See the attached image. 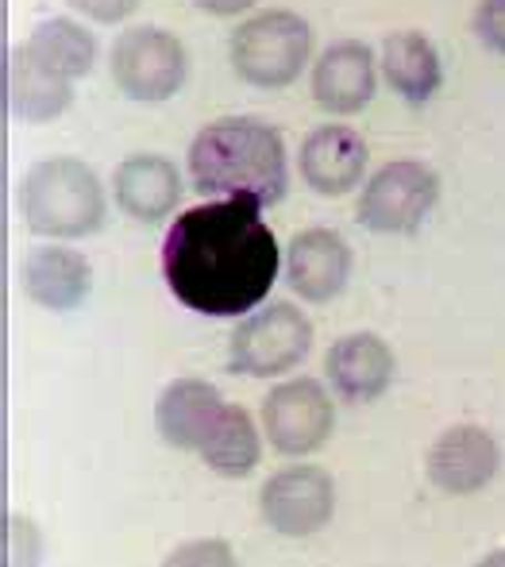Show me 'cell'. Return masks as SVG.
I'll return each mask as SVG.
<instances>
[{
    "mask_svg": "<svg viewBox=\"0 0 505 567\" xmlns=\"http://www.w3.org/2000/svg\"><path fill=\"white\" fill-rule=\"evenodd\" d=\"M379 66H382L387 85L405 101V105H429V101L440 93V82H444V66H440L436 43L416 28L390 31V35L382 39Z\"/></svg>",
    "mask_w": 505,
    "mask_h": 567,
    "instance_id": "d6986e66",
    "label": "cell"
},
{
    "mask_svg": "<svg viewBox=\"0 0 505 567\" xmlns=\"http://www.w3.org/2000/svg\"><path fill=\"white\" fill-rule=\"evenodd\" d=\"M262 455V433L255 429V417L244 405H224L220 421L213 425V433L202 444V460L213 475L220 478H244L255 471Z\"/></svg>",
    "mask_w": 505,
    "mask_h": 567,
    "instance_id": "ffe728a7",
    "label": "cell"
},
{
    "mask_svg": "<svg viewBox=\"0 0 505 567\" xmlns=\"http://www.w3.org/2000/svg\"><path fill=\"white\" fill-rule=\"evenodd\" d=\"M312 101L332 116H355L371 105L379 90V62L374 51L359 39H340L324 47L312 62L309 78Z\"/></svg>",
    "mask_w": 505,
    "mask_h": 567,
    "instance_id": "30bf717a",
    "label": "cell"
},
{
    "mask_svg": "<svg viewBox=\"0 0 505 567\" xmlns=\"http://www.w3.org/2000/svg\"><path fill=\"white\" fill-rule=\"evenodd\" d=\"M4 105L23 124H51L74 105V82L47 66L28 43H16L4 59Z\"/></svg>",
    "mask_w": 505,
    "mask_h": 567,
    "instance_id": "5bb4252c",
    "label": "cell"
},
{
    "mask_svg": "<svg viewBox=\"0 0 505 567\" xmlns=\"http://www.w3.org/2000/svg\"><path fill=\"white\" fill-rule=\"evenodd\" d=\"M429 483L444 494H478L494 483L502 471V449L486 429L478 425H452L432 441L424 455Z\"/></svg>",
    "mask_w": 505,
    "mask_h": 567,
    "instance_id": "8fae6325",
    "label": "cell"
},
{
    "mask_svg": "<svg viewBox=\"0 0 505 567\" xmlns=\"http://www.w3.org/2000/svg\"><path fill=\"white\" fill-rule=\"evenodd\" d=\"M189 182L205 197H255L267 209L290 189L286 140L259 116H224L189 143Z\"/></svg>",
    "mask_w": 505,
    "mask_h": 567,
    "instance_id": "7a4b0ae2",
    "label": "cell"
},
{
    "mask_svg": "<svg viewBox=\"0 0 505 567\" xmlns=\"http://www.w3.org/2000/svg\"><path fill=\"white\" fill-rule=\"evenodd\" d=\"M20 286L39 309L51 313H70L78 309L93 290V267L78 247L66 244H47L23 259L20 267Z\"/></svg>",
    "mask_w": 505,
    "mask_h": 567,
    "instance_id": "e0dca14e",
    "label": "cell"
},
{
    "mask_svg": "<svg viewBox=\"0 0 505 567\" xmlns=\"http://www.w3.org/2000/svg\"><path fill=\"white\" fill-rule=\"evenodd\" d=\"M332 425L336 405L317 379H286L262 398V436L282 455H312L324 449Z\"/></svg>",
    "mask_w": 505,
    "mask_h": 567,
    "instance_id": "ba28073f",
    "label": "cell"
},
{
    "mask_svg": "<svg viewBox=\"0 0 505 567\" xmlns=\"http://www.w3.org/2000/svg\"><path fill=\"white\" fill-rule=\"evenodd\" d=\"M475 567H505V548H498V553H491V556H483Z\"/></svg>",
    "mask_w": 505,
    "mask_h": 567,
    "instance_id": "4316f807",
    "label": "cell"
},
{
    "mask_svg": "<svg viewBox=\"0 0 505 567\" xmlns=\"http://www.w3.org/2000/svg\"><path fill=\"white\" fill-rule=\"evenodd\" d=\"M66 4L93 23H124L140 8V0H66Z\"/></svg>",
    "mask_w": 505,
    "mask_h": 567,
    "instance_id": "d4e9b609",
    "label": "cell"
},
{
    "mask_svg": "<svg viewBox=\"0 0 505 567\" xmlns=\"http://www.w3.org/2000/svg\"><path fill=\"white\" fill-rule=\"evenodd\" d=\"M163 567H239V564L224 540L202 537V540H186V545L174 548L163 560Z\"/></svg>",
    "mask_w": 505,
    "mask_h": 567,
    "instance_id": "603a6c76",
    "label": "cell"
},
{
    "mask_svg": "<svg viewBox=\"0 0 505 567\" xmlns=\"http://www.w3.org/2000/svg\"><path fill=\"white\" fill-rule=\"evenodd\" d=\"M282 247L255 197H213L178 213L163 239V278L202 317H247L267 301Z\"/></svg>",
    "mask_w": 505,
    "mask_h": 567,
    "instance_id": "6da1fadb",
    "label": "cell"
},
{
    "mask_svg": "<svg viewBox=\"0 0 505 567\" xmlns=\"http://www.w3.org/2000/svg\"><path fill=\"white\" fill-rule=\"evenodd\" d=\"M224 398L205 379H174L155 402V429L171 449L202 452L205 436L224 413Z\"/></svg>",
    "mask_w": 505,
    "mask_h": 567,
    "instance_id": "ac0fdd59",
    "label": "cell"
},
{
    "mask_svg": "<svg viewBox=\"0 0 505 567\" xmlns=\"http://www.w3.org/2000/svg\"><path fill=\"white\" fill-rule=\"evenodd\" d=\"M367 163H371V151L363 135L348 124H320L317 132L305 135L298 151L305 186L320 197H343L348 189H355L367 174Z\"/></svg>",
    "mask_w": 505,
    "mask_h": 567,
    "instance_id": "4fadbf2b",
    "label": "cell"
},
{
    "mask_svg": "<svg viewBox=\"0 0 505 567\" xmlns=\"http://www.w3.org/2000/svg\"><path fill=\"white\" fill-rule=\"evenodd\" d=\"M440 202V174L421 158H394L367 178L355 217L363 228L382 236H405L429 220Z\"/></svg>",
    "mask_w": 505,
    "mask_h": 567,
    "instance_id": "52a82bcc",
    "label": "cell"
},
{
    "mask_svg": "<svg viewBox=\"0 0 505 567\" xmlns=\"http://www.w3.org/2000/svg\"><path fill=\"white\" fill-rule=\"evenodd\" d=\"M312 348V321L293 301H267L239 317L228 343V363L247 379H278L293 371Z\"/></svg>",
    "mask_w": 505,
    "mask_h": 567,
    "instance_id": "8992f818",
    "label": "cell"
},
{
    "mask_svg": "<svg viewBox=\"0 0 505 567\" xmlns=\"http://www.w3.org/2000/svg\"><path fill=\"white\" fill-rule=\"evenodd\" d=\"M471 31L486 51L505 54V0H478L475 16H471Z\"/></svg>",
    "mask_w": 505,
    "mask_h": 567,
    "instance_id": "cb8c5ba5",
    "label": "cell"
},
{
    "mask_svg": "<svg viewBox=\"0 0 505 567\" xmlns=\"http://www.w3.org/2000/svg\"><path fill=\"white\" fill-rule=\"evenodd\" d=\"M228 59L255 90H286L312 62V28L290 8H262L231 31Z\"/></svg>",
    "mask_w": 505,
    "mask_h": 567,
    "instance_id": "277c9868",
    "label": "cell"
},
{
    "mask_svg": "<svg viewBox=\"0 0 505 567\" xmlns=\"http://www.w3.org/2000/svg\"><path fill=\"white\" fill-rule=\"evenodd\" d=\"M336 486L324 467L312 463H293L282 467L262 483L259 514L282 537H312L332 522Z\"/></svg>",
    "mask_w": 505,
    "mask_h": 567,
    "instance_id": "9c48e42d",
    "label": "cell"
},
{
    "mask_svg": "<svg viewBox=\"0 0 505 567\" xmlns=\"http://www.w3.org/2000/svg\"><path fill=\"white\" fill-rule=\"evenodd\" d=\"M182 174L171 158L163 155H132L116 166L112 174V197L120 213H127L140 225H163L174 209L182 205Z\"/></svg>",
    "mask_w": 505,
    "mask_h": 567,
    "instance_id": "2e32d148",
    "label": "cell"
},
{
    "mask_svg": "<svg viewBox=\"0 0 505 567\" xmlns=\"http://www.w3.org/2000/svg\"><path fill=\"white\" fill-rule=\"evenodd\" d=\"M194 4L208 16H244V12H251L259 0H194Z\"/></svg>",
    "mask_w": 505,
    "mask_h": 567,
    "instance_id": "484cf974",
    "label": "cell"
},
{
    "mask_svg": "<svg viewBox=\"0 0 505 567\" xmlns=\"http://www.w3.org/2000/svg\"><path fill=\"white\" fill-rule=\"evenodd\" d=\"M43 564V533L23 514L4 517V567H39Z\"/></svg>",
    "mask_w": 505,
    "mask_h": 567,
    "instance_id": "7402d4cb",
    "label": "cell"
},
{
    "mask_svg": "<svg viewBox=\"0 0 505 567\" xmlns=\"http://www.w3.org/2000/svg\"><path fill=\"white\" fill-rule=\"evenodd\" d=\"M16 205L31 236L59 239V244L93 236L109 220V202H104L97 171L74 155H54L28 166Z\"/></svg>",
    "mask_w": 505,
    "mask_h": 567,
    "instance_id": "3957f363",
    "label": "cell"
},
{
    "mask_svg": "<svg viewBox=\"0 0 505 567\" xmlns=\"http://www.w3.org/2000/svg\"><path fill=\"white\" fill-rule=\"evenodd\" d=\"M394 351L379 332H348L324 355L328 382L351 405L374 402L379 394H387V386L394 382Z\"/></svg>",
    "mask_w": 505,
    "mask_h": 567,
    "instance_id": "9a60e30c",
    "label": "cell"
},
{
    "mask_svg": "<svg viewBox=\"0 0 505 567\" xmlns=\"http://www.w3.org/2000/svg\"><path fill=\"white\" fill-rule=\"evenodd\" d=\"M109 66L112 82L120 85L124 97L158 105V101H171L186 85L189 54L174 31L158 28V23H135V28L116 35Z\"/></svg>",
    "mask_w": 505,
    "mask_h": 567,
    "instance_id": "5b68a950",
    "label": "cell"
},
{
    "mask_svg": "<svg viewBox=\"0 0 505 567\" xmlns=\"http://www.w3.org/2000/svg\"><path fill=\"white\" fill-rule=\"evenodd\" d=\"M351 278V247L332 228H305L286 247V282L305 301L340 298Z\"/></svg>",
    "mask_w": 505,
    "mask_h": 567,
    "instance_id": "7c38bea8",
    "label": "cell"
},
{
    "mask_svg": "<svg viewBox=\"0 0 505 567\" xmlns=\"http://www.w3.org/2000/svg\"><path fill=\"white\" fill-rule=\"evenodd\" d=\"M23 43H28L51 70H59L62 78H70V82L90 74V70L97 66V54H101L97 35H93L85 23L70 20V16H51V20L35 23Z\"/></svg>",
    "mask_w": 505,
    "mask_h": 567,
    "instance_id": "44dd1931",
    "label": "cell"
}]
</instances>
